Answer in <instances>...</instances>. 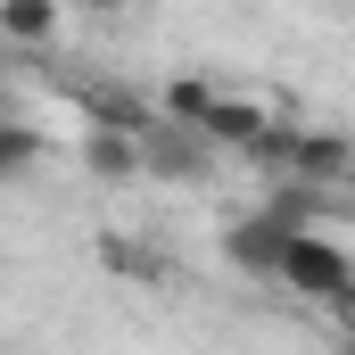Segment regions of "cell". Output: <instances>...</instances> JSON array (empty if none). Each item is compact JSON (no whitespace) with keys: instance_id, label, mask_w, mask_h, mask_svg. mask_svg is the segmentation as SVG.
Here are the masks:
<instances>
[{"instance_id":"3957f363","label":"cell","mask_w":355,"mask_h":355,"mask_svg":"<svg viewBox=\"0 0 355 355\" xmlns=\"http://www.w3.org/2000/svg\"><path fill=\"white\" fill-rule=\"evenodd\" d=\"M75 157L99 182H141V124H83Z\"/></svg>"},{"instance_id":"52a82bcc","label":"cell","mask_w":355,"mask_h":355,"mask_svg":"<svg viewBox=\"0 0 355 355\" xmlns=\"http://www.w3.org/2000/svg\"><path fill=\"white\" fill-rule=\"evenodd\" d=\"M75 107H83L91 124H149V107H141V99H124L116 83H83V91H75Z\"/></svg>"},{"instance_id":"6da1fadb","label":"cell","mask_w":355,"mask_h":355,"mask_svg":"<svg viewBox=\"0 0 355 355\" xmlns=\"http://www.w3.org/2000/svg\"><path fill=\"white\" fill-rule=\"evenodd\" d=\"M272 289H289V297H306V306H347L355 297V257L339 240H322V232H289V248H281V272H272Z\"/></svg>"},{"instance_id":"277c9868","label":"cell","mask_w":355,"mask_h":355,"mask_svg":"<svg viewBox=\"0 0 355 355\" xmlns=\"http://www.w3.org/2000/svg\"><path fill=\"white\" fill-rule=\"evenodd\" d=\"M265 124H272V107H265V99H240V91H215L207 116H198V132H207L215 149H232V157H248Z\"/></svg>"},{"instance_id":"5b68a950","label":"cell","mask_w":355,"mask_h":355,"mask_svg":"<svg viewBox=\"0 0 355 355\" xmlns=\"http://www.w3.org/2000/svg\"><path fill=\"white\" fill-rule=\"evenodd\" d=\"M67 25V0H0V42L8 50H50Z\"/></svg>"},{"instance_id":"9c48e42d","label":"cell","mask_w":355,"mask_h":355,"mask_svg":"<svg viewBox=\"0 0 355 355\" xmlns=\"http://www.w3.org/2000/svg\"><path fill=\"white\" fill-rule=\"evenodd\" d=\"M67 8H91V17H124V8H141V0H67Z\"/></svg>"},{"instance_id":"8992f818","label":"cell","mask_w":355,"mask_h":355,"mask_svg":"<svg viewBox=\"0 0 355 355\" xmlns=\"http://www.w3.org/2000/svg\"><path fill=\"white\" fill-rule=\"evenodd\" d=\"M33 157H42V132H33L25 116H0V182H25Z\"/></svg>"},{"instance_id":"30bf717a","label":"cell","mask_w":355,"mask_h":355,"mask_svg":"<svg viewBox=\"0 0 355 355\" xmlns=\"http://www.w3.org/2000/svg\"><path fill=\"white\" fill-rule=\"evenodd\" d=\"M0 91H8V42H0Z\"/></svg>"},{"instance_id":"ba28073f","label":"cell","mask_w":355,"mask_h":355,"mask_svg":"<svg viewBox=\"0 0 355 355\" xmlns=\"http://www.w3.org/2000/svg\"><path fill=\"white\" fill-rule=\"evenodd\" d=\"M207 99H215V83H207V75H174V83L157 91V116H174V124H198V116H207Z\"/></svg>"},{"instance_id":"7a4b0ae2","label":"cell","mask_w":355,"mask_h":355,"mask_svg":"<svg viewBox=\"0 0 355 355\" xmlns=\"http://www.w3.org/2000/svg\"><path fill=\"white\" fill-rule=\"evenodd\" d=\"M207 157H215V141H207L198 124H174V116H149V124H141V174H157V182H198V174H207Z\"/></svg>"}]
</instances>
